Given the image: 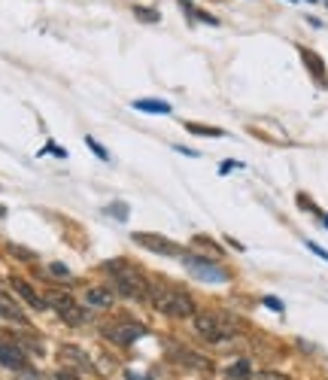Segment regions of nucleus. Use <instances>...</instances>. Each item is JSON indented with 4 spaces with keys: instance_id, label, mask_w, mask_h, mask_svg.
<instances>
[{
    "instance_id": "nucleus-1",
    "label": "nucleus",
    "mask_w": 328,
    "mask_h": 380,
    "mask_svg": "<svg viewBox=\"0 0 328 380\" xmlns=\"http://www.w3.org/2000/svg\"><path fill=\"white\" fill-rule=\"evenodd\" d=\"M194 332L204 337V341L219 344L240 332V322H237V316L225 311H201V313H194Z\"/></svg>"
},
{
    "instance_id": "nucleus-2",
    "label": "nucleus",
    "mask_w": 328,
    "mask_h": 380,
    "mask_svg": "<svg viewBox=\"0 0 328 380\" xmlns=\"http://www.w3.org/2000/svg\"><path fill=\"white\" fill-rule=\"evenodd\" d=\"M149 301L155 311H162L167 316H192L194 313V301L188 298V292L177 289L171 283H149Z\"/></svg>"
},
{
    "instance_id": "nucleus-3",
    "label": "nucleus",
    "mask_w": 328,
    "mask_h": 380,
    "mask_svg": "<svg viewBox=\"0 0 328 380\" xmlns=\"http://www.w3.org/2000/svg\"><path fill=\"white\" fill-rule=\"evenodd\" d=\"M103 271L116 277L113 280L116 292L128 295V298H134V301H149V283H146V277L137 268H131V265H125L122 259H116V262L103 265Z\"/></svg>"
},
{
    "instance_id": "nucleus-4",
    "label": "nucleus",
    "mask_w": 328,
    "mask_h": 380,
    "mask_svg": "<svg viewBox=\"0 0 328 380\" xmlns=\"http://www.w3.org/2000/svg\"><path fill=\"white\" fill-rule=\"evenodd\" d=\"M183 265L188 268V274L204 283H228V271L213 265V259H201V256H183Z\"/></svg>"
},
{
    "instance_id": "nucleus-5",
    "label": "nucleus",
    "mask_w": 328,
    "mask_h": 380,
    "mask_svg": "<svg viewBox=\"0 0 328 380\" xmlns=\"http://www.w3.org/2000/svg\"><path fill=\"white\" fill-rule=\"evenodd\" d=\"M49 305L55 307V313L61 316L64 322H71V326H79L82 320H86V311H82L79 305L71 298V295H61V292H52L49 295Z\"/></svg>"
},
{
    "instance_id": "nucleus-6",
    "label": "nucleus",
    "mask_w": 328,
    "mask_h": 380,
    "mask_svg": "<svg viewBox=\"0 0 328 380\" xmlns=\"http://www.w3.org/2000/svg\"><path fill=\"white\" fill-rule=\"evenodd\" d=\"M134 244L146 246V250H152V252H158V256H179V252H183V250H179V244L167 241V237H162V235H149V231H137Z\"/></svg>"
},
{
    "instance_id": "nucleus-7",
    "label": "nucleus",
    "mask_w": 328,
    "mask_h": 380,
    "mask_svg": "<svg viewBox=\"0 0 328 380\" xmlns=\"http://www.w3.org/2000/svg\"><path fill=\"white\" fill-rule=\"evenodd\" d=\"M0 365H6V368H12V371H25L27 368L25 350L18 347L16 341H10V337H0Z\"/></svg>"
},
{
    "instance_id": "nucleus-8",
    "label": "nucleus",
    "mask_w": 328,
    "mask_h": 380,
    "mask_svg": "<svg viewBox=\"0 0 328 380\" xmlns=\"http://www.w3.org/2000/svg\"><path fill=\"white\" fill-rule=\"evenodd\" d=\"M103 335H107L110 341H116L118 347H128V344H134L137 337L143 335V326H137V322H116V326L103 329Z\"/></svg>"
},
{
    "instance_id": "nucleus-9",
    "label": "nucleus",
    "mask_w": 328,
    "mask_h": 380,
    "mask_svg": "<svg viewBox=\"0 0 328 380\" xmlns=\"http://www.w3.org/2000/svg\"><path fill=\"white\" fill-rule=\"evenodd\" d=\"M116 301V292L107 289V286H94V289L86 292V305L88 307H110Z\"/></svg>"
},
{
    "instance_id": "nucleus-10",
    "label": "nucleus",
    "mask_w": 328,
    "mask_h": 380,
    "mask_svg": "<svg viewBox=\"0 0 328 380\" xmlns=\"http://www.w3.org/2000/svg\"><path fill=\"white\" fill-rule=\"evenodd\" d=\"M0 316H3V320H12V322H25L22 307H18L16 301H12L3 289H0Z\"/></svg>"
},
{
    "instance_id": "nucleus-11",
    "label": "nucleus",
    "mask_w": 328,
    "mask_h": 380,
    "mask_svg": "<svg viewBox=\"0 0 328 380\" xmlns=\"http://www.w3.org/2000/svg\"><path fill=\"white\" fill-rule=\"evenodd\" d=\"M134 110L152 112V116H164V112H171V104L155 101V97H137V101H134Z\"/></svg>"
},
{
    "instance_id": "nucleus-12",
    "label": "nucleus",
    "mask_w": 328,
    "mask_h": 380,
    "mask_svg": "<svg viewBox=\"0 0 328 380\" xmlns=\"http://www.w3.org/2000/svg\"><path fill=\"white\" fill-rule=\"evenodd\" d=\"M12 286H16V289H18V295H22V298H25L31 307H37V311H46V305H49V301H43V298H40V295H37V292L31 289V286L25 283V280H12Z\"/></svg>"
},
{
    "instance_id": "nucleus-13",
    "label": "nucleus",
    "mask_w": 328,
    "mask_h": 380,
    "mask_svg": "<svg viewBox=\"0 0 328 380\" xmlns=\"http://www.w3.org/2000/svg\"><path fill=\"white\" fill-rule=\"evenodd\" d=\"M61 356H64L67 362H73L76 368H82V371L92 368V359H86V353H82L79 347H61Z\"/></svg>"
},
{
    "instance_id": "nucleus-14",
    "label": "nucleus",
    "mask_w": 328,
    "mask_h": 380,
    "mask_svg": "<svg viewBox=\"0 0 328 380\" xmlns=\"http://www.w3.org/2000/svg\"><path fill=\"white\" fill-rule=\"evenodd\" d=\"M228 377H234V380H247V377H249V362H247V359L234 362L231 368H228Z\"/></svg>"
},
{
    "instance_id": "nucleus-15",
    "label": "nucleus",
    "mask_w": 328,
    "mask_h": 380,
    "mask_svg": "<svg viewBox=\"0 0 328 380\" xmlns=\"http://www.w3.org/2000/svg\"><path fill=\"white\" fill-rule=\"evenodd\" d=\"M304 58H307V64H310L313 70H316V76H319V82H323V86H325V70H323V61H319L316 58V55H313V52H307V49H304Z\"/></svg>"
},
{
    "instance_id": "nucleus-16",
    "label": "nucleus",
    "mask_w": 328,
    "mask_h": 380,
    "mask_svg": "<svg viewBox=\"0 0 328 380\" xmlns=\"http://www.w3.org/2000/svg\"><path fill=\"white\" fill-rule=\"evenodd\" d=\"M188 131H194V134H210V137H222L219 128H210V125H194V122H186Z\"/></svg>"
},
{
    "instance_id": "nucleus-17",
    "label": "nucleus",
    "mask_w": 328,
    "mask_h": 380,
    "mask_svg": "<svg viewBox=\"0 0 328 380\" xmlns=\"http://www.w3.org/2000/svg\"><path fill=\"white\" fill-rule=\"evenodd\" d=\"M107 213H110V216H116L118 222H125V219H128V204H122V201H118V204H110Z\"/></svg>"
},
{
    "instance_id": "nucleus-18",
    "label": "nucleus",
    "mask_w": 328,
    "mask_h": 380,
    "mask_svg": "<svg viewBox=\"0 0 328 380\" xmlns=\"http://www.w3.org/2000/svg\"><path fill=\"white\" fill-rule=\"evenodd\" d=\"M86 143H88V150H92V152H97V156H101L103 161H110V152H107V150H103V146H101V143H97V140H94V137H86Z\"/></svg>"
},
{
    "instance_id": "nucleus-19",
    "label": "nucleus",
    "mask_w": 328,
    "mask_h": 380,
    "mask_svg": "<svg viewBox=\"0 0 328 380\" xmlns=\"http://www.w3.org/2000/svg\"><path fill=\"white\" fill-rule=\"evenodd\" d=\"M307 250H310V252H316V256H319V259H325V262H328V250H323V246H319V244L307 241Z\"/></svg>"
},
{
    "instance_id": "nucleus-20",
    "label": "nucleus",
    "mask_w": 328,
    "mask_h": 380,
    "mask_svg": "<svg viewBox=\"0 0 328 380\" xmlns=\"http://www.w3.org/2000/svg\"><path fill=\"white\" fill-rule=\"evenodd\" d=\"M253 380H289L286 375H274V371H262L258 377H253Z\"/></svg>"
},
{
    "instance_id": "nucleus-21",
    "label": "nucleus",
    "mask_w": 328,
    "mask_h": 380,
    "mask_svg": "<svg viewBox=\"0 0 328 380\" xmlns=\"http://www.w3.org/2000/svg\"><path fill=\"white\" fill-rule=\"evenodd\" d=\"M264 305H268V307H270V311L283 313V301H280V298H270V295H268V298H264Z\"/></svg>"
},
{
    "instance_id": "nucleus-22",
    "label": "nucleus",
    "mask_w": 328,
    "mask_h": 380,
    "mask_svg": "<svg viewBox=\"0 0 328 380\" xmlns=\"http://www.w3.org/2000/svg\"><path fill=\"white\" fill-rule=\"evenodd\" d=\"M52 380H79V377H76L73 371H55Z\"/></svg>"
},
{
    "instance_id": "nucleus-23",
    "label": "nucleus",
    "mask_w": 328,
    "mask_h": 380,
    "mask_svg": "<svg viewBox=\"0 0 328 380\" xmlns=\"http://www.w3.org/2000/svg\"><path fill=\"white\" fill-rule=\"evenodd\" d=\"M137 16H140V19H146V22H155V12H152V10H137Z\"/></svg>"
},
{
    "instance_id": "nucleus-24",
    "label": "nucleus",
    "mask_w": 328,
    "mask_h": 380,
    "mask_svg": "<svg viewBox=\"0 0 328 380\" xmlns=\"http://www.w3.org/2000/svg\"><path fill=\"white\" fill-rule=\"evenodd\" d=\"M52 274H58V277H67V268H64V265L55 262V265H52Z\"/></svg>"
},
{
    "instance_id": "nucleus-25",
    "label": "nucleus",
    "mask_w": 328,
    "mask_h": 380,
    "mask_svg": "<svg viewBox=\"0 0 328 380\" xmlns=\"http://www.w3.org/2000/svg\"><path fill=\"white\" fill-rule=\"evenodd\" d=\"M234 167H240V161H228V165H222V174H228V171H234Z\"/></svg>"
}]
</instances>
